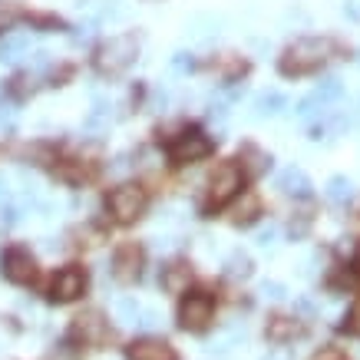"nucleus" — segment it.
Instances as JSON below:
<instances>
[{
  "instance_id": "1",
  "label": "nucleus",
  "mask_w": 360,
  "mask_h": 360,
  "mask_svg": "<svg viewBox=\"0 0 360 360\" xmlns=\"http://www.w3.org/2000/svg\"><path fill=\"white\" fill-rule=\"evenodd\" d=\"M340 46L330 40V37H301L291 46H284L281 60H278V70L281 77L297 79V77H311L317 70H324L328 60L338 53Z\"/></svg>"
},
{
  "instance_id": "2",
  "label": "nucleus",
  "mask_w": 360,
  "mask_h": 360,
  "mask_svg": "<svg viewBox=\"0 0 360 360\" xmlns=\"http://www.w3.org/2000/svg\"><path fill=\"white\" fill-rule=\"evenodd\" d=\"M139 46H142L139 30L116 33V37L103 40V44L93 50V70H96L99 77H120V73H126V70L136 63Z\"/></svg>"
},
{
  "instance_id": "3",
  "label": "nucleus",
  "mask_w": 360,
  "mask_h": 360,
  "mask_svg": "<svg viewBox=\"0 0 360 360\" xmlns=\"http://www.w3.org/2000/svg\"><path fill=\"white\" fill-rule=\"evenodd\" d=\"M146 205H149V195H146V188H142L139 182H122V186L106 192V212H110V219L120 221V225L139 221Z\"/></svg>"
},
{
  "instance_id": "4",
  "label": "nucleus",
  "mask_w": 360,
  "mask_h": 360,
  "mask_svg": "<svg viewBox=\"0 0 360 360\" xmlns=\"http://www.w3.org/2000/svg\"><path fill=\"white\" fill-rule=\"evenodd\" d=\"M241 179H245V172L238 169V162H221L219 169H215V175L208 179L205 186V198H202V212H219L221 205H229L231 198L241 192Z\"/></svg>"
},
{
  "instance_id": "5",
  "label": "nucleus",
  "mask_w": 360,
  "mask_h": 360,
  "mask_svg": "<svg viewBox=\"0 0 360 360\" xmlns=\"http://www.w3.org/2000/svg\"><path fill=\"white\" fill-rule=\"evenodd\" d=\"M215 153V142L208 139L202 129H186L179 132L169 146H165V155L172 165H192V162H202L208 155Z\"/></svg>"
},
{
  "instance_id": "6",
  "label": "nucleus",
  "mask_w": 360,
  "mask_h": 360,
  "mask_svg": "<svg viewBox=\"0 0 360 360\" xmlns=\"http://www.w3.org/2000/svg\"><path fill=\"white\" fill-rule=\"evenodd\" d=\"M212 317H215V297L212 295H205V291L182 295V301H179V328L182 330L202 334V330H208Z\"/></svg>"
},
{
  "instance_id": "7",
  "label": "nucleus",
  "mask_w": 360,
  "mask_h": 360,
  "mask_svg": "<svg viewBox=\"0 0 360 360\" xmlns=\"http://www.w3.org/2000/svg\"><path fill=\"white\" fill-rule=\"evenodd\" d=\"M110 338V321L103 311L96 307H89L83 314L73 317V328H70V340H77L83 347H103Z\"/></svg>"
},
{
  "instance_id": "8",
  "label": "nucleus",
  "mask_w": 360,
  "mask_h": 360,
  "mask_svg": "<svg viewBox=\"0 0 360 360\" xmlns=\"http://www.w3.org/2000/svg\"><path fill=\"white\" fill-rule=\"evenodd\" d=\"M86 284H89L86 268L66 264V268H60V271L53 274V281H50V301H53V304H70V301H77V297L86 295Z\"/></svg>"
},
{
  "instance_id": "9",
  "label": "nucleus",
  "mask_w": 360,
  "mask_h": 360,
  "mask_svg": "<svg viewBox=\"0 0 360 360\" xmlns=\"http://www.w3.org/2000/svg\"><path fill=\"white\" fill-rule=\"evenodd\" d=\"M0 271H4V278H7L11 284L27 288V284L37 281V258H33L27 248L13 245V248L4 251V258H0Z\"/></svg>"
},
{
  "instance_id": "10",
  "label": "nucleus",
  "mask_w": 360,
  "mask_h": 360,
  "mask_svg": "<svg viewBox=\"0 0 360 360\" xmlns=\"http://www.w3.org/2000/svg\"><path fill=\"white\" fill-rule=\"evenodd\" d=\"M142 264H146V251H142L139 241H126L116 248L112 255V278L122 284H132L142 274Z\"/></svg>"
},
{
  "instance_id": "11",
  "label": "nucleus",
  "mask_w": 360,
  "mask_h": 360,
  "mask_svg": "<svg viewBox=\"0 0 360 360\" xmlns=\"http://www.w3.org/2000/svg\"><path fill=\"white\" fill-rule=\"evenodd\" d=\"M126 360H179V354L162 338H139L126 347Z\"/></svg>"
},
{
  "instance_id": "12",
  "label": "nucleus",
  "mask_w": 360,
  "mask_h": 360,
  "mask_svg": "<svg viewBox=\"0 0 360 360\" xmlns=\"http://www.w3.org/2000/svg\"><path fill=\"white\" fill-rule=\"evenodd\" d=\"M188 281H192V264H188L186 258H175V262H169L162 268V274H159V284H162L165 295H186Z\"/></svg>"
},
{
  "instance_id": "13",
  "label": "nucleus",
  "mask_w": 360,
  "mask_h": 360,
  "mask_svg": "<svg viewBox=\"0 0 360 360\" xmlns=\"http://www.w3.org/2000/svg\"><path fill=\"white\" fill-rule=\"evenodd\" d=\"M278 188H281L284 195H297V198H307L311 195V179H307L304 169H297V165H288L278 172Z\"/></svg>"
},
{
  "instance_id": "14",
  "label": "nucleus",
  "mask_w": 360,
  "mask_h": 360,
  "mask_svg": "<svg viewBox=\"0 0 360 360\" xmlns=\"http://www.w3.org/2000/svg\"><path fill=\"white\" fill-rule=\"evenodd\" d=\"M297 334H301L297 317L274 314V317H268V324H264V338L271 340V344H288V340H295Z\"/></svg>"
},
{
  "instance_id": "15",
  "label": "nucleus",
  "mask_w": 360,
  "mask_h": 360,
  "mask_svg": "<svg viewBox=\"0 0 360 360\" xmlns=\"http://www.w3.org/2000/svg\"><path fill=\"white\" fill-rule=\"evenodd\" d=\"M258 215H262V198L255 195V192H245L238 205L231 208V225L248 229V225H255V221H258Z\"/></svg>"
},
{
  "instance_id": "16",
  "label": "nucleus",
  "mask_w": 360,
  "mask_h": 360,
  "mask_svg": "<svg viewBox=\"0 0 360 360\" xmlns=\"http://www.w3.org/2000/svg\"><path fill=\"white\" fill-rule=\"evenodd\" d=\"M225 274H229L231 281H248L251 274H255V262H251L248 251H231L229 258H225Z\"/></svg>"
},
{
  "instance_id": "17",
  "label": "nucleus",
  "mask_w": 360,
  "mask_h": 360,
  "mask_svg": "<svg viewBox=\"0 0 360 360\" xmlns=\"http://www.w3.org/2000/svg\"><path fill=\"white\" fill-rule=\"evenodd\" d=\"M238 159H241V172H245V169H248L251 175H262L264 169H268V165H271V155L268 153H262V149H258V146H241V153H238Z\"/></svg>"
},
{
  "instance_id": "18",
  "label": "nucleus",
  "mask_w": 360,
  "mask_h": 360,
  "mask_svg": "<svg viewBox=\"0 0 360 360\" xmlns=\"http://www.w3.org/2000/svg\"><path fill=\"white\" fill-rule=\"evenodd\" d=\"M324 195H328V202H334V205H344V202H350V195H354V182H350L347 175H330L328 186H324Z\"/></svg>"
},
{
  "instance_id": "19",
  "label": "nucleus",
  "mask_w": 360,
  "mask_h": 360,
  "mask_svg": "<svg viewBox=\"0 0 360 360\" xmlns=\"http://www.w3.org/2000/svg\"><path fill=\"white\" fill-rule=\"evenodd\" d=\"M311 225H314V212L311 208H301V212H295L291 215V221H288V235H291V241H301L311 231Z\"/></svg>"
},
{
  "instance_id": "20",
  "label": "nucleus",
  "mask_w": 360,
  "mask_h": 360,
  "mask_svg": "<svg viewBox=\"0 0 360 360\" xmlns=\"http://www.w3.org/2000/svg\"><path fill=\"white\" fill-rule=\"evenodd\" d=\"M288 106V99L281 93H264V96L255 99V116H274V112H281Z\"/></svg>"
},
{
  "instance_id": "21",
  "label": "nucleus",
  "mask_w": 360,
  "mask_h": 360,
  "mask_svg": "<svg viewBox=\"0 0 360 360\" xmlns=\"http://www.w3.org/2000/svg\"><path fill=\"white\" fill-rule=\"evenodd\" d=\"M23 50H27V37H7L0 44V63H13Z\"/></svg>"
},
{
  "instance_id": "22",
  "label": "nucleus",
  "mask_w": 360,
  "mask_h": 360,
  "mask_svg": "<svg viewBox=\"0 0 360 360\" xmlns=\"http://www.w3.org/2000/svg\"><path fill=\"white\" fill-rule=\"evenodd\" d=\"M33 77L30 73H17V77L7 83V93H11L13 99H27V96H33Z\"/></svg>"
},
{
  "instance_id": "23",
  "label": "nucleus",
  "mask_w": 360,
  "mask_h": 360,
  "mask_svg": "<svg viewBox=\"0 0 360 360\" xmlns=\"http://www.w3.org/2000/svg\"><path fill=\"white\" fill-rule=\"evenodd\" d=\"M116 314H120V321H126V324H136V317L142 314V307L136 297H120V301H116Z\"/></svg>"
},
{
  "instance_id": "24",
  "label": "nucleus",
  "mask_w": 360,
  "mask_h": 360,
  "mask_svg": "<svg viewBox=\"0 0 360 360\" xmlns=\"http://www.w3.org/2000/svg\"><path fill=\"white\" fill-rule=\"evenodd\" d=\"M17 20H20V7L11 0H0V33H7Z\"/></svg>"
},
{
  "instance_id": "25",
  "label": "nucleus",
  "mask_w": 360,
  "mask_h": 360,
  "mask_svg": "<svg viewBox=\"0 0 360 360\" xmlns=\"http://www.w3.org/2000/svg\"><path fill=\"white\" fill-rule=\"evenodd\" d=\"M340 328L347 330L350 338H360V297L354 301V307L347 311V317H344V324H340Z\"/></svg>"
},
{
  "instance_id": "26",
  "label": "nucleus",
  "mask_w": 360,
  "mask_h": 360,
  "mask_svg": "<svg viewBox=\"0 0 360 360\" xmlns=\"http://www.w3.org/2000/svg\"><path fill=\"white\" fill-rule=\"evenodd\" d=\"M136 328H142V330L159 328V314H155V311H146V307H142V314L136 317Z\"/></svg>"
},
{
  "instance_id": "27",
  "label": "nucleus",
  "mask_w": 360,
  "mask_h": 360,
  "mask_svg": "<svg viewBox=\"0 0 360 360\" xmlns=\"http://www.w3.org/2000/svg\"><path fill=\"white\" fill-rule=\"evenodd\" d=\"M262 295L268 297V301H281V297H284V284H278V281H264V284H262Z\"/></svg>"
},
{
  "instance_id": "28",
  "label": "nucleus",
  "mask_w": 360,
  "mask_h": 360,
  "mask_svg": "<svg viewBox=\"0 0 360 360\" xmlns=\"http://www.w3.org/2000/svg\"><path fill=\"white\" fill-rule=\"evenodd\" d=\"M311 360H344V350L334 347V344H328V347H321Z\"/></svg>"
},
{
  "instance_id": "29",
  "label": "nucleus",
  "mask_w": 360,
  "mask_h": 360,
  "mask_svg": "<svg viewBox=\"0 0 360 360\" xmlns=\"http://www.w3.org/2000/svg\"><path fill=\"white\" fill-rule=\"evenodd\" d=\"M344 13H347L350 20L360 23V0H347V4H344Z\"/></svg>"
},
{
  "instance_id": "30",
  "label": "nucleus",
  "mask_w": 360,
  "mask_h": 360,
  "mask_svg": "<svg viewBox=\"0 0 360 360\" xmlns=\"http://www.w3.org/2000/svg\"><path fill=\"white\" fill-rule=\"evenodd\" d=\"M44 360H77V357H73V354H70L66 347H60V350H50Z\"/></svg>"
},
{
  "instance_id": "31",
  "label": "nucleus",
  "mask_w": 360,
  "mask_h": 360,
  "mask_svg": "<svg viewBox=\"0 0 360 360\" xmlns=\"http://www.w3.org/2000/svg\"><path fill=\"white\" fill-rule=\"evenodd\" d=\"M258 245H262V248H268V245H274V229L262 231V238H258Z\"/></svg>"
},
{
  "instance_id": "32",
  "label": "nucleus",
  "mask_w": 360,
  "mask_h": 360,
  "mask_svg": "<svg viewBox=\"0 0 360 360\" xmlns=\"http://www.w3.org/2000/svg\"><path fill=\"white\" fill-rule=\"evenodd\" d=\"M268 360H288V354H271Z\"/></svg>"
},
{
  "instance_id": "33",
  "label": "nucleus",
  "mask_w": 360,
  "mask_h": 360,
  "mask_svg": "<svg viewBox=\"0 0 360 360\" xmlns=\"http://www.w3.org/2000/svg\"><path fill=\"white\" fill-rule=\"evenodd\" d=\"M357 271H360V248H357Z\"/></svg>"
},
{
  "instance_id": "34",
  "label": "nucleus",
  "mask_w": 360,
  "mask_h": 360,
  "mask_svg": "<svg viewBox=\"0 0 360 360\" xmlns=\"http://www.w3.org/2000/svg\"><path fill=\"white\" fill-rule=\"evenodd\" d=\"M142 4H155V0H142Z\"/></svg>"
}]
</instances>
